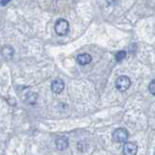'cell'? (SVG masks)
<instances>
[{
	"mask_svg": "<svg viewBox=\"0 0 155 155\" xmlns=\"http://www.w3.org/2000/svg\"><path fill=\"white\" fill-rule=\"evenodd\" d=\"M54 31L58 36H64L69 31V22L64 18L57 19L54 24Z\"/></svg>",
	"mask_w": 155,
	"mask_h": 155,
	"instance_id": "obj_1",
	"label": "cell"
},
{
	"mask_svg": "<svg viewBox=\"0 0 155 155\" xmlns=\"http://www.w3.org/2000/svg\"><path fill=\"white\" fill-rule=\"evenodd\" d=\"M130 86H131V80H130V78L127 76H120L115 81L116 89L121 91V92H124L126 90H128Z\"/></svg>",
	"mask_w": 155,
	"mask_h": 155,
	"instance_id": "obj_2",
	"label": "cell"
},
{
	"mask_svg": "<svg viewBox=\"0 0 155 155\" xmlns=\"http://www.w3.org/2000/svg\"><path fill=\"white\" fill-rule=\"evenodd\" d=\"M128 131L124 128H117L113 133V139L117 143H125L128 140Z\"/></svg>",
	"mask_w": 155,
	"mask_h": 155,
	"instance_id": "obj_3",
	"label": "cell"
},
{
	"mask_svg": "<svg viewBox=\"0 0 155 155\" xmlns=\"http://www.w3.org/2000/svg\"><path fill=\"white\" fill-rule=\"evenodd\" d=\"M138 151V145L134 143L127 142L123 145V153L125 155H136Z\"/></svg>",
	"mask_w": 155,
	"mask_h": 155,
	"instance_id": "obj_4",
	"label": "cell"
},
{
	"mask_svg": "<svg viewBox=\"0 0 155 155\" xmlns=\"http://www.w3.org/2000/svg\"><path fill=\"white\" fill-rule=\"evenodd\" d=\"M55 145L58 150H64L69 147V139L65 137V136L58 137L55 140Z\"/></svg>",
	"mask_w": 155,
	"mask_h": 155,
	"instance_id": "obj_5",
	"label": "cell"
},
{
	"mask_svg": "<svg viewBox=\"0 0 155 155\" xmlns=\"http://www.w3.org/2000/svg\"><path fill=\"white\" fill-rule=\"evenodd\" d=\"M64 86L65 84L61 79H56L51 82V90L56 94L61 93L62 90L64 89Z\"/></svg>",
	"mask_w": 155,
	"mask_h": 155,
	"instance_id": "obj_6",
	"label": "cell"
},
{
	"mask_svg": "<svg viewBox=\"0 0 155 155\" xmlns=\"http://www.w3.org/2000/svg\"><path fill=\"white\" fill-rule=\"evenodd\" d=\"M91 60H92V57L89 53H81V54L77 56V62L81 66L89 64Z\"/></svg>",
	"mask_w": 155,
	"mask_h": 155,
	"instance_id": "obj_7",
	"label": "cell"
},
{
	"mask_svg": "<svg viewBox=\"0 0 155 155\" xmlns=\"http://www.w3.org/2000/svg\"><path fill=\"white\" fill-rule=\"evenodd\" d=\"M14 48L11 47V46H4L2 48V50H1V54L3 56L4 59H6V60H10L11 58L13 57L14 55Z\"/></svg>",
	"mask_w": 155,
	"mask_h": 155,
	"instance_id": "obj_8",
	"label": "cell"
},
{
	"mask_svg": "<svg viewBox=\"0 0 155 155\" xmlns=\"http://www.w3.org/2000/svg\"><path fill=\"white\" fill-rule=\"evenodd\" d=\"M126 57V51H119L115 53V60L116 61H122L124 58Z\"/></svg>",
	"mask_w": 155,
	"mask_h": 155,
	"instance_id": "obj_9",
	"label": "cell"
},
{
	"mask_svg": "<svg viewBox=\"0 0 155 155\" xmlns=\"http://www.w3.org/2000/svg\"><path fill=\"white\" fill-rule=\"evenodd\" d=\"M148 89H149V92H150V93H151L152 95H155V80H153V81L149 84V85H148Z\"/></svg>",
	"mask_w": 155,
	"mask_h": 155,
	"instance_id": "obj_10",
	"label": "cell"
},
{
	"mask_svg": "<svg viewBox=\"0 0 155 155\" xmlns=\"http://www.w3.org/2000/svg\"><path fill=\"white\" fill-rule=\"evenodd\" d=\"M106 1H107V3L110 4V5H114V4H116V3H117L118 0H106Z\"/></svg>",
	"mask_w": 155,
	"mask_h": 155,
	"instance_id": "obj_11",
	"label": "cell"
},
{
	"mask_svg": "<svg viewBox=\"0 0 155 155\" xmlns=\"http://www.w3.org/2000/svg\"><path fill=\"white\" fill-rule=\"evenodd\" d=\"M10 1H11V0H2V1H1V5H2V6H5V5H6L7 3H9Z\"/></svg>",
	"mask_w": 155,
	"mask_h": 155,
	"instance_id": "obj_12",
	"label": "cell"
}]
</instances>
